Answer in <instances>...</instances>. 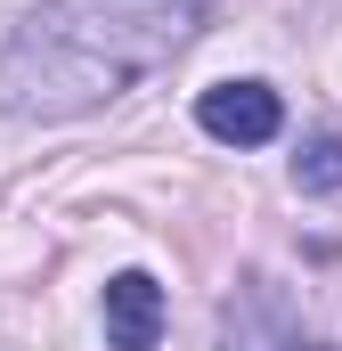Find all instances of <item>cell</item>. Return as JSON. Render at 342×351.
<instances>
[{"label": "cell", "mask_w": 342, "mask_h": 351, "mask_svg": "<svg viewBox=\"0 0 342 351\" xmlns=\"http://www.w3.org/2000/svg\"><path fill=\"white\" fill-rule=\"evenodd\" d=\"M220 0H41L0 49V114L66 123L171 66Z\"/></svg>", "instance_id": "6da1fadb"}, {"label": "cell", "mask_w": 342, "mask_h": 351, "mask_svg": "<svg viewBox=\"0 0 342 351\" xmlns=\"http://www.w3.org/2000/svg\"><path fill=\"white\" fill-rule=\"evenodd\" d=\"M196 123H204V139H220V147H269V139L285 131V98L269 82H212L196 98Z\"/></svg>", "instance_id": "7a4b0ae2"}, {"label": "cell", "mask_w": 342, "mask_h": 351, "mask_svg": "<svg viewBox=\"0 0 342 351\" xmlns=\"http://www.w3.org/2000/svg\"><path fill=\"white\" fill-rule=\"evenodd\" d=\"M163 335V286L147 269L106 278V351H155Z\"/></svg>", "instance_id": "3957f363"}, {"label": "cell", "mask_w": 342, "mask_h": 351, "mask_svg": "<svg viewBox=\"0 0 342 351\" xmlns=\"http://www.w3.org/2000/svg\"><path fill=\"white\" fill-rule=\"evenodd\" d=\"M228 351H302V327L285 319L269 278L245 286V302H228Z\"/></svg>", "instance_id": "277c9868"}, {"label": "cell", "mask_w": 342, "mask_h": 351, "mask_svg": "<svg viewBox=\"0 0 342 351\" xmlns=\"http://www.w3.org/2000/svg\"><path fill=\"white\" fill-rule=\"evenodd\" d=\"M293 188H302V196H334L342 188V131H310V139H302Z\"/></svg>", "instance_id": "5b68a950"}]
</instances>
